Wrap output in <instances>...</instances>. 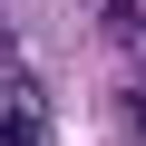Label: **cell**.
<instances>
[{
	"instance_id": "obj_1",
	"label": "cell",
	"mask_w": 146,
	"mask_h": 146,
	"mask_svg": "<svg viewBox=\"0 0 146 146\" xmlns=\"http://www.w3.org/2000/svg\"><path fill=\"white\" fill-rule=\"evenodd\" d=\"M0 146H49V107H39V98H10V117H0Z\"/></svg>"
},
{
	"instance_id": "obj_2",
	"label": "cell",
	"mask_w": 146,
	"mask_h": 146,
	"mask_svg": "<svg viewBox=\"0 0 146 146\" xmlns=\"http://www.w3.org/2000/svg\"><path fill=\"white\" fill-rule=\"evenodd\" d=\"M98 29H107L117 49H136V39H146V0H98Z\"/></svg>"
},
{
	"instance_id": "obj_3",
	"label": "cell",
	"mask_w": 146,
	"mask_h": 146,
	"mask_svg": "<svg viewBox=\"0 0 146 146\" xmlns=\"http://www.w3.org/2000/svg\"><path fill=\"white\" fill-rule=\"evenodd\" d=\"M10 58H20V39H10V29H0V68H10Z\"/></svg>"
}]
</instances>
